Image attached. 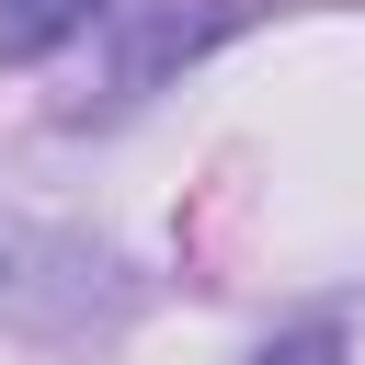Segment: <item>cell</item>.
<instances>
[{"label":"cell","mask_w":365,"mask_h":365,"mask_svg":"<svg viewBox=\"0 0 365 365\" xmlns=\"http://www.w3.org/2000/svg\"><path fill=\"white\" fill-rule=\"evenodd\" d=\"M114 0H0V68H34V57H57L68 34H91Z\"/></svg>","instance_id":"3"},{"label":"cell","mask_w":365,"mask_h":365,"mask_svg":"<svg viewBox=\"0 0 365 365\" xmlns=\"http://www.w3.org/2000/svg\"><path fill=\"white\" fill-rule=\"evenodd\" d=\"M228 23H240L228 0H194V11H182V0H114V11H103L114 57H103V91H91V103H103V114L148 103V91H160L171 68H194V57H205Z\"/></svg>","instance_id":"1"},{"label":"cell","mask_w":365,"mask_h":365,"mask_svg":"<svg viewBox=\"0 0 365 365\" xmlns=\"http://www.w3.org/2000/svg\"><path fill=\"white\" fill-rule=\"evenodd\" d=\"M91 274H103L91 251L0 217V319H23V331H80V319H91Z\"/></svg>","instance_id":"2"},{"label":"cell","mask_w":365,"mask_h":365,"mask_svg":"<svg viewBox=\"0 0 365 365\" xmlns=\"http://www.w3.org/2000/svg\"><path fill=\"white\" fill-rule=\"evenodd\" d=\"M251 365H342V319H297V331H274Z\"/></svg>","instance_id":"4"}]
</instances>
